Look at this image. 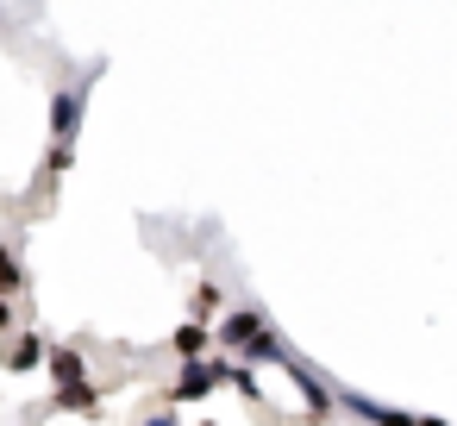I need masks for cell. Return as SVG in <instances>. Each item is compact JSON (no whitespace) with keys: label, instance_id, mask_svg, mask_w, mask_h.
<instances>
[{"label":"cell","instance_id":"1","mask_svg":"<svg viewBox=\"0 0 457 426\" xmlns=\"http://www.w3.org/2000/svg\"><path fill=\"white\" fill-rule=\"evenodd\" d=\"M220 345H232L238 357H282V338H276V332H270V320H263V313H251V307H245V313H232V320L220 326Z\"/></svg>","mask_w":457,"mask_h":426},{"label":"cell","instance_id":"2","mask_svg":"<svg viewBox=\"0 0 457 426\" xmlns=\"http://www.w3.org/2000/svg\"><path fill=\"white\" fill-rule=\"evenodd\" d=\"M226 370H232V363H213V357H201V363H188L170 401H207V395H213V388L226 382Z\"/></svg>","mask_w":457,"mask_h":426},{"label":"cell","instance_id":"3","mask_svg":"<svg viewBox=\"0 0 457 426\" xmlns=\"http://www.w3.org/2000/svg\"><path fill=\"white\" fill-rule=\"evenodd\" d=\"M82 101H88V88H57V101H51V138H57V151H70L76 120H82Z\"/></svg>","mask_w":457,"mask_h":426},{"label":"cell","instance_id":"4","mask_svg":"<svg viewBox=\"0 0 457 426\" xmlns=\"http://www.w3.org/2000/svg\"><path fill=\"white\" fill-rule=\"evenodd\" d=\"M0 357H7V370H38L45 363V338H13V351H0Z\"/></svg>","mask_w":457,"mask_h":426},{"label":"cell","instance_id":"5","mask_svg":"<svg viewBox=\"0 0 457 426\" xmlns=\"http://www.w3.org/2000/svg\"><path fill=\"white\" fill-rule=\"evenodd\" d=\"M207 345H213V338H207V326H195V320L176 332V357H182V363H201V357H207Z\"/></svg>","mask_w":457,"mask_h":426},{"label":"cell","instance_id":"6","mask_svg":"<svg viewBox=\"0 0 457 426\" xmlns=\"http://www.w3.org/2000/svg\"><path fill=\"white\" fill-rule=\"evenodd\" d=\"M45 363H51V376H57V382H82V351L57 345V351H45Z\"/></svg>","mask_w":457,"mask_h":426},{"label":"cell","instance_id":"7","mask_svg":"<svg viewBox=\"0 0 457 426\" xmlns=\"http://www.w3.org/2000/svg\"><path fill=\"white\" fill-rule=\"evenodd\" d=\"M57 407H70V413H95V388H88V382H63V388H57Z\"/></svg>","mask_w":457,"mask_h":426},{"label":"cell","instance_id":"8","mask_svg":"<svg viewBox=\"0 0 457 426\" xmlns=\"http://www.w3.org/2000/svg\"><path fill=\"white\" fill-rule=\"evenodd\" d=\"M20 282H26V276H20V257H13L7 245H0V301H7V295H20Z\"/></svg>","mask_w":457,"mask_h":426},{"label":"cell","instance_id":"9","mask_svg":"<svg viewBox=\"0 0 457 426\" xmlns=\"http://www.w3.org/2000/svg\"><path fill=\"white\" fill-rule=\"evenodd\" d=\"M220 307H226V301H220V288L207 282V288L195 295V326H207V320H220Z\"/></svg>","mask_w":457,"mask_h":426},{"label":"cell","instance_id":"10","mask_svg":"<svg viewBox=\"0 0 457 426\" xmlns=\"http://www.w3.org/2000/svg\"><path fill=\"white\" fill-rule=\"evenodd\" d=\"M13 326V301H0V332H7Z\"/></svg>","mask_w":457,"mask_h":426},{"label":"cell","instance_id":"11","mask_svg":"<svg viewBox=\"0 0 457 426\" xmlns=\"http://www.w3.org/2000/svg\"><path fill=\"white\" fill-rule=\"evenodd\" d=\"M145 426H176V420H170V413H151V420H145Z\"/></svg>","mask_w":457,"mask_h":426},{"label":"cell","instance_id":"12","mask_svg":"<svg viewBox=\"0 0 457 426\" xmlns=\"http://www.w3.org/2000/svg\"><path fill=\"white\" fill-rule=\"evenodd\" d=\"M207 426H213V420H207Z\"/></svg>","mask_w":457,"mask_h":426}]
</instances>
